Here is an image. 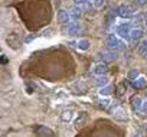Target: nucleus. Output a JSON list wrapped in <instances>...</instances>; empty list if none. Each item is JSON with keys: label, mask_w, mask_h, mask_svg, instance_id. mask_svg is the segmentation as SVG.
<instances>
[{"label": "nucleus", "mask_w": 147, "mask_h": 137, "mask_svg": "<svg viewBox=\"0 0 147 137\" xmlns=\"http://www.w3.org/2000/svg\"><path fill=\"white\" fill-rule=\"evenodd\" d=\"M131 30H133V28H131V23L130 22H121L115 28V35L120 39H123V40H130Z\"/></svg>", "instance_id": "f257e3e1"}, {"label": "nucleus", "mask_w": 147, "mask_h": 137, "mask_svg": "<svg viewBox=\"0 0 147 137\" xmlns=\"http://www.w3.org/2000/svg\"><path fill=\"white\" fill-rule=\"evenodd\" d=\"M136 12H137V7L134 5H121L117 7V15L123 19H133Z\"/></svg>", "instance_id": "f03ea898"}, {"label": "nucleus", "mask_w": 147, "mask_h": 137, "mask_svg": "<svg viewBox=\"0 0 147 137\" xmlns=\"http://www.w3.org/2000/svg\"><path fill=\"white\" fill-rule=\"evenodd\" d=\"M107 45H108L110 49L117 51V49H120V48L124 46V40L120 39L115 33H108V36H107Z\"/></svg>", "instance_id": "7ed1b4c3"}, {"label": "nucleus", "mask_w": 147, "mask_h": 137, "mask_svg": "<svg viewBox=\"0 0 147 137\" xmlns=\"http://www.w3.org/2000/svg\"><path fill=\"white\" fill-rule=\"evenodd\" d=\"M143 38H144V29H141V28H133V30H131V33H130V42L137 43V42H140Z\"/></svg>", "instance_id": "20e7f679"}, {"label": "nucleus", "mask_w": 147, "mask_h": 137, "mask_svg": "<svg viewBox=\"0 0 147 137\" xmlns=\"http://www.w3.org/2000/svg\"><path fill=\"white\" fill-rule=\"evenodd\" d=\"M69 15H71L72 22H80V19H81V16H82V7L78 6V5L69 7Z\"/></svg>", "instance_id": "39448f33"}, {"label": "nucleus", "mask_w": 147, "mask_h": 137, "mask_svg": "<svg viewBox=\"0 0 147 137\" xmlns=\"http://www.w3.org/2000/svg\"><path fill=\"white\" fill-rule=\"evenodd\" d=\"M58 22L61 25H69L72 22L71 19V15H69V10H65V9H61L58 12Z\"/></svg>", "instance_id": "423d86ee"}, {"label": "nucleus", "mask_w": 147, "mask_h": 137, "mask_svg": "<svg viewBox=\"0 0 147 137\" xmlns=\"http://www.w3.org/2000/svg\"><path fill=\"white\" fill-rule=\"evenodd\" d=\"M68 33L69 35H77V33H81V30H82V25H81V22H71L69 25H68Z\"/></svg>", "instance_id": "0eeeda50"}, {"label": "nucleus", "mask_w": 147, "mask_h": 137, "mask_svg": "<svg viewBox=\"0 0 147 137\" xmlns=\"http://www.w3.org/2000/svg\"><path fill=\"white\" fill-rule=\"evenodd\" d=\"M107 71H108V68H107V65H105V63H102V62H101V63H97V65L92 68V72H94V74H97V75H100V77H101V75H104Z\"/></svg>", "instance_id": "6e6552de"}, {"label": "nucleus", "mask_w": 147, "mask_h": 137, "mask_svg": "<svg viewBox=\"0 0 147 137\" xmlns=\"http://www.w3.org/2000/svg\"><path fill=\"white\" fill-rule=\"evenodd\" d=\"M115 52L114 51H111V52H101V53H98V58H101L104 62H108V61H114L115 59Z\"/></svg>", "instance_id": "1a4fd4ad"}, {"label": "nucleus", "mask_w": 147, "mask_h": 137, "mask_svg": "<svg viewBox=\"0 0 147 137\" xmlns=\"http://www.w3.org/2000/svg\"><path fill=\"white\" fill-rule=\"evenodd\" d=\"M90 45H91V42H90L88 39H80V40L77 42V48H78L80 51H88V49H90Z\"/></svg>", "instance_id": "9d476101"}, {"label": "nucleus", "mask_w": 147, "mask_h": 137, "mask_svg": "<svg viewBox=\"0 0 147 137\" xmlns=\"http://www.w3.org/2000/svg\"><path fill=\"white\" fill-rule=\"evenodd\" d=\"M137 52H138L140 56L147 58V40H141V42H140V45H138V48H137Z\"/></svg>", "instance_id": "9b49d317"}, {"label": "nucleus", "mask_w": 147, "mask_h": 137, "mask_svg": "<svg viewBox=\"0 0 147 137\" xmlns=\"http://www.w3.org/2000/svg\"><path fill=\"white\" fill-rule=\"evenodd\" d=\"M140 23H144V18H143L141 15L133 16V25H134L136 28H138V25H140Z\"/></svg>", "instance_id": "f8f14e48"}, {"label": "nucleus", "mask_w": 147, "mask_h": 137, "mask_svg": "<svg viewBox=\"0 0 147 137\" xmlns=\"http://www.w3.org/2000/svg\"><path fill=\"white\" fill-rule=\"evenodd\" d=\"M92 5H94V9H101L105 5V0H94Z\"/></svg>", "instance_id": "ddd939ff"}, {"label": "nucleus", "mask_w": 147, "mask_h": 137, "mask_svg": "<svg viewBox=\"0 0 147 137\" xmlns=\"http://www.w3.org/2000/svg\"><path fill=\"white\" fill-rule=\"evenodd\" d=\"M134 85H136V87H144V85H146V78H143V77L137 78V81L134 82Z\"/></svg>", "instance_id": "4468645a"}, {"label": "nucleus", "mask_w": 147, "mask_h": 137, "mask_svg": "<svg viewBox=\"0 0 147 137\" xmlns=\"http://www.w3.org/2000/svg\"><path fill=\"white\" fill-rule=\"evenodd\" d=\"M107 82H108V78H107V77H102V75L98 77V80H97V84H98V85H105Z\"/></svg>", "instance_id": "2eb2a0df"}, {"label": "nucleus", "mask_w": 147, "mask_h": 137, "mask_svg": "<svg viewBox=\"0 0 147 137\" xmlns=\"http://www.w3.org/2000/svg\"><path fill=\"white\" fill-rule=\"evenodd\" d=\"M137 77H138V71H137V70H133V71L128 72V78H131V80L136 78V80H137Z\"/></svg>", "instance_id": "dca6fc26"}, {"label": "nucleus", "mask_w": 147, "mask_h": 137, "mask_svg": "<svg viewBox=\"0 0 147 137\" xmlns=\"http://www.w3.org/2000/svg\"><path fill=\"white\" fill-rule=\"evenodd\" d=\"M87 2H88V0H74V3L78 5V6H84Z\"/></svg>", "instance_id": "f3484780"}, {"label": "nucleus", "mask_w": 147, "mask_h": 137, "mask_svg": "<svg viewBox=\"0 0 147 137\" xmlns=\"http://www.w3.org/2000/svg\"><path fill=\"white\" fill-rule=\"evenodd\" d=\"M136 3H137L138 6H146V5H147V0H136Z\"/></svg>", "instance_id": "a211bd4d"}, {"label": "nucleus", "mask_w": 147, "mask_h": 137, "mask_svg": "<svg viewBox=\"0 0 147 137\" xmlns=\"http://www.w3.org/2000/svg\"><path fill=\"white\" fill-rule=\"evenodd\" d=\"M110 92V87H107V88H102L101 90V94H108Z\"/></svg>", "instance_id": "6ab92c4d"}, {"label": "nucleus", "mask_w": 147, "mask_h": 137, "mask_svg": "<svg viewBox=\"0 0 147 137\" xmlns=\"http://www.w3.org/2000/svg\"><path fill=\"white\" fill-rule=\"evenodd\" d=\"M144 25H146V29H147V15L144 16Z\"/></svg>", "instance_id": "aec40b11"}, {"label": "nucleus", "mask_w": 147, "mask_h": 137, "mask_svg": "<svg viewBox=\"0 0 147 137\" xmlns=\"http://www.w3.org/2000/svg\"><path fill=\"white\" fill-rule=\"evenodd\" d=\"M88 2H91V3H92V2H94V0H88Z\"/></svg>", "instance_id": "412c9836"}]
</instances>
